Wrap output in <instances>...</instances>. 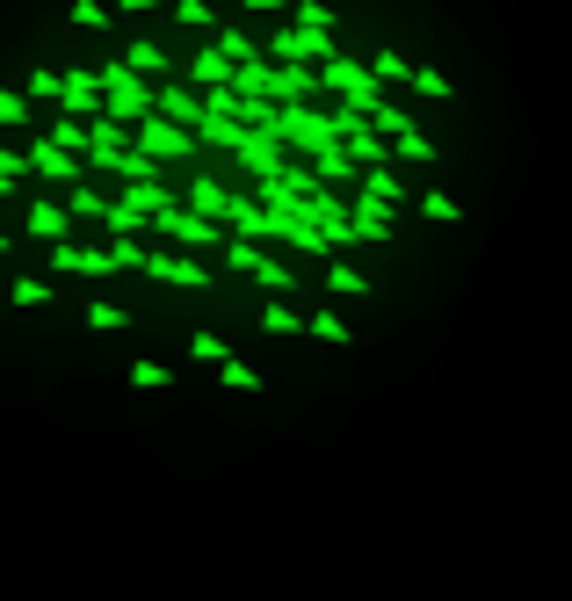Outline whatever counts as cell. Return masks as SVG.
Masks as SVG:
<instances>
[{"mask_svg":"<svg viewBox=\"0 0 572 601\" xmlns=\"http://www.w3.org/2000/svg\"><path fill=\"white\" fill-rule=\"evenodd\" d=\"M22 95H29V102H58V95H66V73L37 66V73H29V87H22Z\"/></svg>","mask_w":572,"mask_h":601,"instance_id":"34","label":"cell"},{"mask_svg":"<svg viewBox=\"0 0 572 601\" xmlns=\"http://www.w3.org/2000/svg\"><path fill=\"white\" fill-rule=\"evenodd\" d=\"M73 29H95L102 37L109 29V0H73Z\"/></svg>","mask_w":572,"mask_h":601,"instance_id":"40","label":"cell"},{"mask_svg":"<svg viewBox=\"0 0 572 601\" xmlns=\"http://www.w3.org/2000/svg\"><path fill=\"white\" fill-rule=\"evenodd\" d=\"M420 218H435V225H457V218H464V210H457V203H449L442 189H428V196H420Z\"/></svg>","mask_w":572,"mask_h":601,"instance_id":"41","label":"cell"},{"mask_svg":"<svg viewBox=\"0 0 572 601\" xmlns=\"http://www.w3.org/2000/svg\"><path fill=\"white\" fill-rule=\"evenodd\" d=\"M210 44H218V51L232 58V66H254V58H261V37H247V29H218Z\"/></svg>","mask_w":572,"mask_h":601,"instance_id":"23","label":"cell"},{"mask_svg":"<svg viewBox=\"0 0 572 601\" xmlns=\"http://www.w3.org/2000/svg\"><path fill=\"white\" fill-rule=\"evenodd\" d=\"M66 116H102V87H95V73H66Z\"/></svg>","mask_w":572,"mask_h":601,"instance_id":"17","label":"cell"},{"mask_svg":"<svg viewBox=\"0 0 572 601\" xmlns=\"http://www.w3.org/2000/svg\"><path fill=\"white\" fill-rule=\"evenodd\" d=\"M254 283H261V290H268V305H283V297H290V290H297V276H290V268H283V261H276V254H261V268H254Z\"/></svg>","mask_w":572,"mask_h":601,"instance_id":"20","label":"cell"},{"mask_svg":"<svg viewBox=\"0 0 572 601\" xmlns=\"http://www.w3.org/2000/svg\"><path fill=\"white\" fill-rule=\"evenodd\" d=\"M145 239H109V268H131V276H145Z\"/></svg>","mask_w":572,"mask_h":601,"instance_id":"31","label":"cell"},{"mask_svg":"<svg viewBox=\"0 0 572 601\" xmlns=\"http://www.w3.org/2000/svg\"><path fill=\"white\" fill-rule=\"evenodd\" d=\"M153 232L167 239V247H182V254H203V247H225V239H232L225 225H203V218H196V210H189V203H174V210H160V218H153Z\"/></svg>","mask_w":572,"mask_h":601,"instance_id":"5","label":"cell"},{"mask_svg":"<svg viewBox=\"0 0 572 601\" xmlns=\"http://www.w3.org/2000/svg\"><path fill=\"white\" fill-rule=\"evenodd\" d=\"M167 384H174L167 363H131V392H167Z\"/></svg>","mask_w":572,"mask_h":601,"instance_id":"35","label":"cell"},{"mask_svg":"<svg viewBox=\"0 0 572 601\" xmlns=\"http://www.w3.org/2000/svg\"><path fill=\"white\" fill-rule=\"evenodd\" d=\"M363 196H377V203H406V189H399V174H391V167H370V174H363Z\"/></svg>","mask_w":572,"mask_h":601,"instance_id":"33","label":"cell"},{"mask_svg":"<svg viewBox=\"0 0 572 601\" xmlns=\"http://www.w3.org/2000/svg\"><path fill=\"white\" fill-rule=\"evenodd\" d=\"M319 95H341V109H355L370 124V109L384 102V87L370 80V66H355V58H326L319 66Z\"/></svg>","mask_w":572,"mask_h":601,"instance_id":"3","label":"cell"},{"mask_svg":"<svg viewBox=\"0 0 572 601\" xmlns=\"http://www.w3.org/2000/svg\"><path fill=\"white\" fill-rule=\"evenodd\" d=\"M8 305H22V312L51 305V283H44V276H15V283H8Z\"/></svg>","mask_w":572,"mask_h":601,"instance_id":"29","label":"cell"},{"mask_svg":"<svg viewBox=\"0 0 572 601\" xmlns=\"http://www.w3.org/2000/svg\"><path fill=\"white\" fill-rule=\"evenodd\" d=\"M276 145H290V153H305L312 167L341 153V138H334V124H326V116H319V109H305V102H283V109H276Z\"/></svg>","mask_w":572,"mask_h":601,"instance_id":"2","label":"cell"},{"mask_svg":"<svg viewBox=\"0 0 572 601\" xmlns=\"http://www.w3.org/2000/svg\"><path fill=\"white\" fill-rule=\"evenodd\" d=\"M290 22L297 29H326V37H334V8H326V0H290Z\"/></svg>","mask_w":572,"mask_h":601,"instance_id":"30","label":"cell"},{"mask_svg":"<svg viewBox=\"0 0 572 601\" xmlns=\"http://www.w3.org/2000/svg\"><path fill=\"white\" fill-rule=\"evenodd\" d=\"M261 58L268 66H326V58H341V44L326 37V29H276V37H261Z\"/></svg>","mask_w":572,"mask_h":601,"instance_id":"4","label":"cell"},{"mask_svg":"<svg viewBox=\"0 0 572 601\" xmlns=\"http://www.w3.org/2000/svg\"><path fill=\"white\" fill-rule=\"evenodd\" d=\"M319 95V66H276L268 73V102H305Z\"/></svg>","mask_w":572,"mask_h":601,"instance_id":"15","label":"cell"},{"mask_svg":"<svg viewBox=\"0 0 572 601\" xmlns=\"http://www.w3.org/2000/svg\"><path fill=\"white\" fill-rule=\"evenodd\" d=\"M124 15H153V8H167V0H116Z\"/></svg>","mask_w":572,"mask_h":601,"instance_id":"45","label":"cell"},{"mask_svg":"<svg viewBox=\"0 0 572 601\" xmlns=\"http://www.w3.org/2000/svg\"><path fill=\"white\" fill-rule=\"evenodd\" d=\"M22 174H29V153H8V145H0V196L22 189Z\"/></svg>","mask_w":572,"mask_h":601,"instance_id":"42","label":"cell"},{"mask_svg":"<svg viewBox=\"0 0 572 601\" xmlns=\"http://www.w3.org/2000/svg\"><path fill=\"white\" fill-rule=\"evenodd\" d=\"M131 145H138V153H145V160H153V167H160V160H196V153H203V145H196V131H182V124H167V116H145V124H138V138H131Z\"/></svg>","mask_w":572,"mask_h":601,"instance_id":"6","label":"cell"},{"mask_svg":"<svg viewBox=\"0 0 572 601\" xmlns=\"http://www.w3.org/2000/svg\"><path fill=\"white\" fill-rule=\"evenodd\" d=\"M51 145H58V153H73V160H87V124H80V116H58Z\"/></svg>","mask_w":572,"mask_h":601,"instance_id":"27","label":"cell"},{"mask_svg":"<svg viewBox=\"0 0 572 601\" xmlns=\"http://www.w3.org/2000/svg\"><path fill=\"white\" fill-rule=\"evenodd\" d=\"M218 384H225V392H261V370L232 355V363H218Z\"/></svg>","mask_w":572,"mask_h":601,"instance_id":"32","label":"cell"},{"mask_svg":"<svg viewBox=\"0 0 572 601\" xmlns=\"http://www.w3.org/2000/svg\"><path fill=\"white\" fill-rule=\"evenodd\" d=\"M189 210H196V218H203V225H218V218H225V210H232V196H225L218 182H196V189H189Z\"/></svg>","mask_w":572,"mask_h":601,"instance_id":"22","label":"cell"},{"mask_svg":"<svg viewBox=\"0 0 572 601\" xmlns=\"http://www.w3.org/2000/svg\"><path fill=\"white\" fill-rule=\"evenodd\" d=\"M87 326H95V334H131V312L109 305V297H95V305H87Z\"/></svg>","mask_w":572,"mask_h":601,"instance_id":"26","label":"cell"},{"mask_svg":"<svg viewBox=\"0 0 572 601\" xmlns=\"http://www.w3.org/2000/svg\"><path fill=\"white\" fill-rule=\"evenodd\" d=\"M370 131H377L384 145H399V138L413 131V116H406V109H391V102H377V109H370Z\"/></svg>","mask_w":572,"mask_h":601,"instance_id":"24","label":"cell"},{"mask_svg":"<svg viewBox=\"0 0 572 601\" xmlns=\"http://www.w3.org/2000/svg\"><path fill=\"white\" fill-rule=\"evenodd\" d=\"M391 153H399V160H435V145H428V138H420V131H406L399 145H391Z\"/></svg>","mask_w":572,"mask_h":601,"instance_id":"44","label":"cell"},{"mask_svg":"<svg viewBox=\"0 0 572 601\" xmlns=\"http://www.w3.org/2000/svg\"><path fill=\"white\" fill-rule=\"evenodd\" d=\"M261 334H305V319L290 305H261Z\"/></svg>","mask_w":572,"mask_h":601,"instance_id":"36","label":"cell"},{"mask_svg":"<svg viewBox=\"0 0 572 601\" xmlns=\"http://www.w3.org/2000/svg\"><path fill=\"white\" fill-rule=\"evenodd\" d=\"M51 276H116V268H109V247H73V239H58Z\"/></svg>","mask_w":572,"mask_h":601,"instance_id":"11","label":"cell"},{"mask_svg":"<svg viewBox=\"0 0 572 601\" xmlns=\"http://www.w3.org/2000/svg\"><path fill=\"white\" fill-rule=\"evenodd\" d=\"M225 218H232V239H247V247H268V239H283V225L268 218V210H261L254 196H232Z\"/></svg>","mask_w":572,"mask_h":601,"instance_id":"9","label":"cell"},{"mask_svg":"<svg viewBox=\"0 0 572 601\" xmlns=\"http://www.w3.org/2000/svg\"><path fill=\"white\" fill-rule=\"evenodd\" d=\"M80 167H87V160L58 153L51 138H37V145H29V174H37V182H51V189H80Z\"/></svg>","mask_w":572,"mask_h":601,"instance_id":"8","label":"cell"},{"mask_svg":"<svg viewBox=\"0 0 572 601\" xmlns=\"http://www.w3.org/2000/svg\"><path fill=\"white\" fill-rule=\"evenodd\" d=\"M413 87H420V95H428V102H449V80H442L435 66H413Z\"/></svg>","mask_w":572,"mask_h":601,"instance_id":"43","label":"cell"},{"mask_svg":"<svg viewBox=\"0 0 572 601\" xmlns=\"http://www.w3.org/2000/svg\"><path fill=\"white\" fill-rule=\"evenodd\" d=\"M348 225H355V239L384 247V239H391V203H377V196H355V203H348Z\"/></svg>","mask_w":572,"mask_h":601,"instance_id":"13","label":"cell"},{"mask_svg":"<svg viewBox=\"0 0 572 601\" xmlns=\"http://www.w3.org/2000/svg\"><path fill=\"white\" fill-rule=\"evenodd\" d=\"M305 334H312V341H326V348H348V341H355L341 312H312V319H305Z\"/></svg>","mask_w":572,"mask_h":601,"instance_id":"25","label":"cell"},{"mask_svg":"<svg viewBox=\"0 0 572 601\" xmlns=\"http://www.w3.org/2000/svg\"><path fill=\"white\" fill-rule=\"evenodd\" d=\"M22 225H29V239H44V247H58V239L73 232V218H66V203H51V196H37L22 210Z\"/></svg>","mask_w":572,"mask_h":601,"instance_id":"12","label":"cell"},{"mask_svg":"<svg viewBox=\"0 0 572 601\" xmlns=\"http://www.w3.org/2000/svg\"><path fill=\"white\" fill-rule=\"evenodd\" d=\"M145 276L174 283V290H210V268L196 254H182V247H153V254H145Z\"/></svg>","mask_w":572,"mask_h":601,"instance_id":"7","label":"cell"},{"mask_svg":"<svg viewBox=\"0 0 572 601\" xmlns=\"http://www.w3.org/2000/svg\"><path fill=\"white\" fill-rule=\"evenodd\" d=\"M153 116L196 131V124H203V95H196V87H182V80H167V87H153Z\"/></svg>","mask_w":572,"mask_h":601,"instance_id":"10","label":"cell"},{"mask_svg":"<svg viewBox=\"0 0 572 601\" xmlns=\"http://www.w3.org/2000/svg\"><path fill=\"white\" fill-rule=\"evenodd\" d=\"M29 124V95H15V87H0V131H22Z\"/></svg>","mask_w":572,"mask_h":601,"instance_id":"37","label":"cell"},{"mask_svg":"<svg viewBox=\"0 0 572 601\" xmlns=\"http://www.w3.org/2000/svg\"><path fill=\"white\" fill-rule=\"evenodd\" d=\"M239 8H254V15H276V8H283V0H239Z\"/></svg>","mask_w":572,"mask_h":601,"instance_id":"46","label":"cell"},{"mask_svg":"<svg viewBox=\"0 0 572 601\" xmlns=\"http://www.w3.org/2000/svg\"><path fill=\"white\" fill-rule=\"evenodd\" d=\"M189 73H196V95H218V87H232V73H239V66H232L218 44H203V51L189 58Z\"/></svg>","mask_w":572,"mask_h":601,"instance_id":"14","label":"cell"},{"mask_svg":"<svg viewBox=\"0 0 572 601\" xmlns=\"http://www.w3.org/2000/svg\"><path fill=\"white\" fill-rule=\"evenodd\" d=\"M370 80H377V87H384V80H406V87H413V58L391 51V44H377V51H370Z\"/></svg>","mask_w":572,"mask_h":601,"instance_id":"19","label":"cell"},{"mask_svg":"<svg viewBox=\"0 0 572 601\" xmlns=\"http://www.w3.org/2000/svg\"><path fill=\"white\" fill-rule=\"evenodd\" d=\"M116 203H124V210H138V218H145V225H153V218H160V210H174V203H182V196H174L167 182H131V189H124V196H116Z\"/></svg>","mask_w":572,"mask_h":601,"instance_id":"16","label":"cell"},{"mask_svg":"<svg viewBox=\"0 0 572 601\" xmlns=\"http://www.w3.org/2000/svg\"><path fill=\"white\" fill-rule=\"evenodd\" d=\"M124 66H131L138 80H160V73L174 66V58H167L160 44H145V37H131V44H124Z\"/></svg>","mask_w":572,"mask_h":601,"instance_id":"18","label":"cell"},{"mask_svg":"<svg viewBox=\"0 0 572 601\" xmlns=\"http://www.w3.org/2000/svg\"><path fill=\"white\" fill-rule=\"evenodd\" d=\"M167 15L182 22V29H203V37H218V29H225L218 15H210V0H167Z\"/></svg>","mask_w":572,"mask_h":601,"instance_id":"21","label":"cell"},{"mask_svg":"<svg viewBox=\"0 0 572 601\" xmlns=\"http://www.w3.org/2000/svg\"><path fill=\"white\" fill-rule=\"evenodd\" d=\"M326 290H334V297H370V276L348 268V261H334V268H326Z\"/></svg>","mask_w":572,"mask_h":601,"instance_id":"28","label":"cell"},{"mask_svg":"<svg viewBox=\"0 0 572 601\" xmlns=\"http://www.w3.org/2000/svg\"><path fill=\"white\" fill-rule=\"evenodd\" d=\"M95 87H102V116H109V124L138 131L145 116H153V80H138L124 58H109V66L95 73Z\"/></svg>","mask_w":572,"mask_h":601,"instance_id":"1","label":"cell"},{"mask_svg":"<svg viewBox=\"0 0 572 601\" xmlns=\"http://www.w3.org/2000/svg\"><path fill=\"white\" fill-rule=\"evenodd\" d=\"M66 218H95V225H102V218H109V203H102L95 189H73V196H66Z\"/></svg>","mask_w":572,"mask_h":601,"instance_id":"38","label":"cell"},{"mask_svg":"<svg viewBox=\"0 0 572 601\" xmlns=\"http://www.w3.org/2000/svg\"><path fill=\"white\" fill-rule=\"evenodd\" d=\"M189 355H196V363H203V370H218V363H232V348H225L218 334H196V341H189Z\"/></svg>","mask_w":572,"mask_h":601,"instance_id":"39","label":"cell"},{"mask_svg":"<svg viewBox=\"0 0 572 601\" xmlns=\"http://www.w3.org/2000/svg\"><path fill=\"white\" fill-rule=\"evenodd\" d=\"M0 254H8V232H0Z\"/></svg>","mask_w":572,"mask_h":601,"instance_id":"47","label":"cell"}]
</instances>
